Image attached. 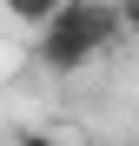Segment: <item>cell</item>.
<instances>
[{
    "mask_svg": "<svg viewBox=\"0 0 139 146\" xmlns=\"http://www.w3.org/2000/svg\"><path fill=\"white\" fill-rule=\"evenodd\" d=\"M113 40H119V7L113 0H60V13L33 33V53L46 73H86V60Z\"/></svg>",
    "mask_w": 139,
    "mask_h": 146,
    "instance_id": "1",
    "label": "cell"
},
{
    "mask_svg": "<svg viewBox=\"0 0 139 146\" xmlns=\"http://www.w3.org/2000/svg\"><path fill=\"white\" fill-rule=\"evenodd\" d=\"M119 7V33H139V0H113Z\"/></svg>",
    "mask_w": 139,
    "mask_h": 146,
    "instance_id": "3",
    "label": "cell"
},
{
    "mask_svg": "<svg viewBox=\"0 0 139 146\" xmlns=\"http://www.w3.org/2000/svg\"><path fill=\"white\" fill-rule=\"evenodd\" d=\"M0 7H7L13 20H27V27L40 33V27H46V20H53V13H60V0H0Z\"/></svg>",
    "mask_w": 139,
    "mask_h": 146,
    "instance_id": "2",
    "label": "cell"
},
{
    "mask_svg": "<svg viewBox=\"0 0 139 146\" xmlns=\"http://www.w3.org/2000/svg\"><path fill=\"white\" fill-rule=\"evenodd\" d=\"M13 146H60V139H53V133H33V126H20V133H13Z\"/></svg>",
    "mask_w": 139,
    "mask_h": 146,
    "instance_id": "4",
    "label": "cell"
}]
</instances>
